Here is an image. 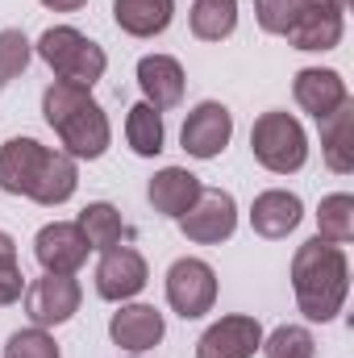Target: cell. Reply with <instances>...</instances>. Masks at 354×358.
Wrapping results in <instances>:
<instances>
[{"instance_id":"f546056e","label":"cell","mask_w":354,"mask_h":358,"mask_svg":"<svg viewBox=\"0 0 354 358\" xmlns=\"http://www.w3.org/2000/svg\"><path fill=\"white\" fill-rule=\"evenodd\" d=\"M50 13H76V8H84L88 0H42Z\"/></svg>"},{"instance_id":"7c38bea8","label":"cell","mask_w":354,"mask_h":358,"mask_svg":"<svg viewBox=\"0 0 354 358\" xmlns=\"http://www.w3.org/2000/svg\"><path fill=\"white\" fill-rule=\"evenodd\" d=\"M34 259L50 275H76L88 263V242L76 221H50L34 238Z\"/></svg>"},{"instance_id":"52a82bcc","label":"cell","mask_w":354,"mask_h":358,"mask_svg":"<svg viewBox=\"0 0 354 358\" xmlns=\"http://www.w3.org/2000/svg\"><path fill=\"white\" fill-rule=\"evenodd\" d=\"M167 304L183 321H196V317L213 313V304H217V271L204 259H176L167 267Z\"/></svg>"},{"instance_id":"7a4b0ae2","label":"cell","mask_w":354,"mask_h":358,"mask_svg":"<svg viewBox=\"0 0 354 358\" xmlns=\"http://www.w3.org/2000/svg\"><path fill=\"white\" fill-rule=\"evenodd\" d=\"M351 292V259L342 246L325 242V238H309L296 246L292 255V296L296 308L304 313V321L325 325L342 313Z\"/></svg>"},{"instance_id":"cb8c5ba5","label":"cell","mask_w":354,"mask_h":358,"mask_svg":"<svg viewBox=\"0 0 354 358\" xmlns=\"http://www.w3.org/2000/svg\"><path fill=\"white\" fill-rule=\"evenodd\" d=\"M317 238L334 242V246H346L354 238V196L351 192H334L321 200L317 208Z\"/></svg>"},{"instance_id":"9a60e30c","label":"cell","mask_w":354,"mask_h":358,"mask_svg":"<svg viewBox=\"0 0 354 358\" xmlns=\"http://www.w3.org/2000/svg\"><path fill=\"white\" fill-rule=\"evenodd\" d=\"M300 221H304V204L288 187H267V192L255 196V204H250V229L259 238H271V242L288 238Z\"/></svg>"},{"instance_id":"f1b7e54d","label":"cell","mask_w":354,"mask_h":358,"mask_svg":"<svg viewBox=\"0 0 354 358\" xmlns=\"http://www.w3.org/2000/svg\"><path fill=\"white\" fill-rule=\"evenodd\" d=\"M25 296V275L17 267V259H0V308L17 304Z\"/></svg>"},{"instance_id":"4fadbf2b","label":"cell","mask_w":354,"mask_h":358,"mask_svg":"<svg viewBox=\"0 0 354 358\" xmlns=\"http://www.w3.org/2000/svg\"><path fill=\"white\" fill-rule=\"evenodd\" d=\"M163 334H167V321H163V313L155 304H121L113 313V321H108V338L129 355L155 350L163 342Z\"/></svg>"},{"instance_id":"484cf974","label":"cell","mask_w":354,"mask_h":358,"mask_svg":"<svg viewBox=\"0 0 354 358\" xmlns=\"http://www.w3.org/2000/svg\"><path fill=\"white\" fill-rule=\"evenodd\" d=\"M29 59H34V42L21 29H0V92L25 76Z\"/></svg>"},{"instance_id":"d6a6232c","label":"cell","mask_w":354,"mask_h":358,"mask_svg":"<svg viewBox=\"0 0 354 358\" xmlns=\"http://www.w3.org/2000/svg\"><path fill=\"white\" fill-rule=\"evenodd\" d=\"M134 358H138V355H134Z\"/></svg>"},{"instance_id":"4316f807","label":"cell","mask_w":354,"mask_h":358,"mask_svg":"<svg viewBox=\"0 0 354 358\" xmlns=\"http://www.w3.org/2000/svg\"><path fill=\"white\" fill-rule=\"evenodd\" d=\"M4 358H63V355H59V342L46 329L29 325V329H17L4 342Z\"/></svg>"},{"instance_id":"8fae6325","label":"cell","mask_w":354,"mask_h":358,"mask_svg":"<svg viewBox=\"0 0 354 358\" xmlns=\"http://www.w3.org/2000/svg\"><path fill=\"white\" fill-rule=\"evenodd\" d=\"M259 346H263V325H259V317L234 313V317L213 321V325L200 334L196 358H255Z\"/></svg>"},{"instance_id":"ac0fdd59","label":"cell","mask_w":354,"mask_h":358,"mask_svg":"<svg viewBox=\"0 0 354 358\" xmlns=\"http://www.w3.org/2000/svg\"><path fill=\"white\" fill-rule=\"evenodd\" d=\"M321 125V159L334 176H351L354 171V100L342 108H334L330 117L317 121Z\"/></svg>"},{"instance_id":"2e32d148","label":"cell","mask_w":354,"mask_h":358,"mask_svg":"<svg viewBox=\"0 0 354 358\" xmlns=\"http://www.w3.org/2000/svg\"><path fill=\"white\" fill-rule=\"evenodd\" d=\"M183 84H187V76H183L179 59H171V55H142L138 59V88L146 96V104H155L159 113L176 108L183 100Z\"/></svg>"},{"instance_id":"3957f363","label":"cell","mask_w":354,"mask_h":358,"mask_svg":"<svg viewBox=\"0 0 354 358\" xmlns=\"http://www.w3.org/2000/svg\"><path fill=\"white\" fill-rule=\"evenodd\" d=\"M42 117L46 125L59 134L63 142V155H71L76 163L80 159H100L113 142V125H108V113L96 104L92 88H76V84H63L55 80L50 88L42 92Z\"/></svg>"},{"instance_id":"ffe728a7","label":"cell","mask_w":354,"mask_h":358,"mask_svg":"<svg viewBox=\"0 0 354 358\" xmlns=\"http://www.w3.org/2000/svg\"><path fill=\"white\" fill-rule=\"evenodd\" d=\"M176 17V0H113V21L129 38H159Z\"/></svg>"},{"instance_id":"d4e9b609","label":"cell","mask_w":354,"mask_h":358,"mask_svg":"<svg viewBox=\"0 0 354 358\" xmlns=\"http://www.w3.org/2000/svg\"><path fill=\"white\" fill-rule=\"evenodd\" d=\"M267 358H313L317 355V342L304 325H275L259 346Z\"/></svg>"},{"instance_id":"d6986e66","label":"cell","mask_w":354,"mask_h":358,"mask_svg":"<svg viewBox=\"0 0 354 358\" xmlns=\"http://www.w3.org/2000/svg\"><path fill=\"white\" fill-rule=\"evenodd\" d=\"M346 34V21L342 13H330V8H313L304 4V13L296 17V25L283 34L292 50H334Z\"/></svg>"},{"instance_id":"5b68a950","label":"cell","mask_w":354,"mask_h":358,"mask_svg":"<svg viewBox=\"0 0 354 358\" xmlns=\"http://www.w3.org/2000/svg\"><path fill=\"white\" fill-rule=\"evenodd\" d=\"M250 150H255V163L267 167L271 176H292L309 163V134L292 113L271 108L250 129Z\"/></svg>"},{"instance_id":"277c9868","label":"cell","mask_w":354,"mask_h":358,"mask_svg":"<svg viewBox=\"0 0 354 358\" xmlns=\"http://www.w3.org/2000/svg\"><path fill=\"white\" fill-rule=\"evenodd\" d=\"M34 50L55 71V80L76 84V88H92L108 71V55L100 50V42H92L88 34H80L76 25H50L34 42Z\"/></svg>"},{"instance_id":"e0dca14e","label":"cell","mask_w":354,"mask_h":358,"mask_svg":"<svg viewBox=\"0 0 354 358\" xmlns=\"http://www.w3.org/2000/svg\"><path fill=\"white\" fill-rule=\"evenodd\" d=\"M200 187H204V183L192 176L187 167H163L159 176L146 183V200L155 204V213H163V217L179 221V217L196 204Z\"/></svg>"},{"instance_id":"5bb4252c","label":"cell","mask_w":354,"mask_h":358,"mask_svg":"<svg viewBox=\"0 0 354 358\" xmlns=\"http://www.w3.org/2000/svg\"><path fill=\"white\" fill-rule=\"evenodd\" d=\"M292 96H296V104H300L313 121L330 117L334 108H342V104L351 100L346 80H342L334 67H304V71H296V80H292Z\"/></svg>"},{"instance_id":"1f68e13d","label":"cell","mask_w":354,"mask_h":358,"mask_svg":"<svg viewBox=\"0 0 354 358\" xmlns=\"http://www.w3.org/2000/svg\"><path fill=\"white\" fill-rule=\"evenodd\" d=\"M0 259H17V242L0 229Z\"/></svg>"},{"instance_id":"9c48e42d","label":"cell","mask_w":354,"mask_h":358,"mask_svg":"<svg viewBox=\"0 0 354 358\" xmlns=\"http://www.w3.org/2000/svg\"><path fill=\"white\" fill-rule=\"evenodd\" d=\"M229 138H234V113L221 100H200L183 117V129H179V146L200 163L217 159L229 146Z\"/></svg>"},{"instance_id":"603a6c76","label":"cell","mask_w":354,"mask_h":358,"mask_svg":"<svg viewBox=\"0 0 354 358\" xmlns=\"http://www.w3.org/2000/svg\"><path fill=\"white\" fill-rule=\"evenodd\" d=\"M187 25L200 42H221L238 29V0H196Z\"/></svg>"},{"instance_id":"7402d4cb","label":"cell","mask_w":354,"mask_h":358,"mask_svg":"<svg viewBox=\"0 0 354 358\" xmlns=\"http://www.w3.org/2000/svg\"><path fill=\"white\" fill-rule=\"evenodd\" d=\"M76 225H80L88 250H100V255L113 250V246H121V238H125V221H121V213L108 200H92L88 208L76 217Z\"/></svg>"},{"instance_id":"83f0119b","label":"cell","mask_w":354,"mask_h":358,"mask_svg":"<svg viewBox=\"0 0 354 358\" xmlns=\"http://www.w3.org/2000/svg\"><path fill=\"white\" fill-rule=\"evenodd\" d=\"M300 13H304V0H255V17L263 34H275V38H283Z\"/></svg>"},{"instance_id":"44dd1931","label":"cell","mask_w":354,"mask_h":358,"mask_svg":"<svg viewBox=\"0 0 354 358\" xmlns=\"http://www.w3.org/2000/svg\"><path fill=\"white\" fill-rule=\"evenodd\" d=\"M125 142L138 159H155L163 155V142H167V129H163V113L146 100H138L129 113H125Z\"/></svg>"},{"instance_id":"4dcf8cb0","label":"cell","mask_w":354,"mask_h":358,"mask_svg":"<svg viewBox=\"0 0 354 358\" xmlns=\"http://www.w3.org/2000/svg\"><path fill=\"white\" fill-rule=\"evenodd\" d=\"M304 4H313V8H330V13H346L351 0H304Z\"/></svg>"},{"instance_id":"30bf717a","label":"cell","mask_w":354,"mask_h":358,"mask_svg":"<svg viewBox=\"0 0 354 358\" xmlns=\"http://www.w3.org/2000/svg\"><path fill=\"white\" fill-rule=\"evenodd\" d=\"M146 283H150V271H146V259H142L134 246L121 242V246H113V250L100 255V263H96V292H100V300L125 304V300H134Z\"/></svg>"},{"instance_id":"ba28073f","label":"cell","mask_w":354,"mask_h":358,"mask_svg":"<svg viewBox=\"0 0 354 358\" xmlns=\"http://www.w3.org/2000/svg\"><path fill=\"white\" fill-rule=\"evenodd\" d=\"M80 300H84V292H80L76 275L42 271V279H34L25 287V317L38 329H55V325H67L80 313Z\"/></svg>"},{"instance_id":"6da1fadb","label":"cell","mask_w":354,"mask_h":358,"mask_svg":"<svg viewBox=\"0 0 354 358\" xmlns=\"http://www.w3.org/2000/svg\"><path fill=\"white\" fill-rule=\"evenodd\" d=\"M80 167L71 155L42 146L38 138H8L0 146V192L25 196L42 208H59L76 196Z\"/></svg>"},{"instance_id":"8992f818","label":"cell","mask_w":354,"mask_h":358,"mask_svg":"<svg viewBox=\"0 0 354 358\" xmlns=\"http://www.w3.org/2000/svg\"><path fill=\"white\" fill-rule=\"evenodd\" d=\"M179 229L196 246H221V242H229L234 229H238V204H234V196L221 192V187H200L196 204L179 217Z\"/></svg>"}]
</instances>
